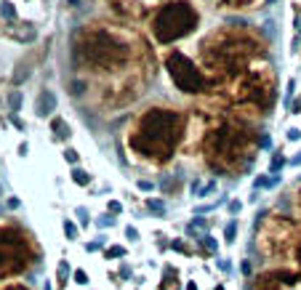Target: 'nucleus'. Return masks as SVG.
<instances>
[{"label":"nucleus","mask_w":301,"mask_h":290,"mask_svg":"<svg viewBox=\"0 0 301 290\" xmlns=\"http://www.w3.org/2000/svg\"><path fill=\"white\" fill-rule=\"evenodd\" d=\"M181 136V115L171 109H152L139 120L131 147L136 152L147 155L149 160H168L173 155L176 144Z\"/></svg>","instance_id":"1"},{"label":"nucleus","mask_w":301,"mask_h":290,"mask_svg":"<svg viewBox=\"0 0 301 290\" xmlns=\"http://www.w3.org/2000/svg\"><path fill=\"white\" fill-rule=\"evenodd\" d=\"M75 51L91 69H112L115 64L126 59V45L107 32H91L83 37V45H77Z\"/></svg>","instance_id":"2"},{"label":"nucleus","mask_w":301,"mask_h":290,"mask_svg":"<svg viewBox=\"0 0 301 290\" xmlns=\"http://www.w3.org/2000/svg\"><path fill=\"white\" fill-rule=\"evenodd\" d=\"M195 24H198L195 8L189 3H184V0H176V3H168L158 14L152 30H155V37H158L160 43H173V40H179V37L189 35V32L195 30Z\"/></svg>","instance_id":"3"},{"label":"nucleus","mask_w":301,"mask_h":290,"mask_svg":"<svg viewBox=\"0 0 301 290\" xmlns=\"http://www.w3.org/2000/svg\"><path fill=\"white\" fill-rule=\"evenodd\" d=\"M245 149V133L237 128H219L208 138V160L213 168L230 170L240 168V157Z\"/></svg>","instance_id":"4"},{"label":"nucleus","mask_w":301,"mask_h":290,"mask_svg":"<svg viewBox=\"0 0 301 290\" xmlns=\"http://www.w3.org/2000/svg\"><path fill=\"white\" fill-rule=\"evenodd\" d=\"M32 261L30 245L24 242V237L14 232V229H0V277H11L27 269Z\"/></svg>","instance_id":"5"},{"label":"nucleus","mask_w":301,"mask_h":290,"mask_svg":"<svg viewBox=\"0 0 301 290\" xmlns=\"http://www.w3.org/2000/svg\"><path fill=\"white\" fill-rule=\"evenodd\" d=\"M166 67H168V75L173 77V83L179 85L184 94H200V91L205 88V80H202L198 67H195L184 54H179V51L168 56Z\"/></svg>","instance_id":"6"},{"label":"nucleus","mask_w":301,"mask_h":290,"mask_svg":"<svg viewBox=\"0 0 301 290\" xmlns=\"http://www.w3.org/2000/svg\"><path fill=\"white\" fill-rule=\"evenodd\" d=\"M293 234H296V224H293L291 219H274L272 224H267L264 237H261V245H264V250L269 256H277L288 248V242H291Z\"/></svg>","instance_id":"7"},{"label":"nucleus","mask_w":301,"mask_h":290,"mask_svg":"<svg viewBox=\"0 0 301 290\" xmlns=\"http://www.w3.org/2000/svg\"><path fill=\"white\" fill-rule=\"evenodd\" d=\"M301 285V274L291 269H272L253 280L251 290H296Z\"/></svg>","instance_id":"8"},{"label":"nucleus","mask_w":301,"mask_h":290,"mask_svg":"<svg viewBox=\"0 0 301 290\" xmlns=\"http://www.w3.org/2000/svg\"><path fill=\"white\" fill-rule=\"evenodd\" d=\"M54 109H56V96L51 94V91H40V96H37V101H35V115L48 117Z\"/></svg>","instance_id":"9"},{"label":"nucleus","mask_w":301,"mask_h":290,"mask_svg":"<svg viewBox=\"0 0 301 290\" xmlns=\"http://www.w3.org/2000/svg\"><path fill=\"white\" fill-rule=\"evenodd\" d=\"M176 277H179V272H176L173 266H166V272H163V285H160V290H179V282H176Z\"/></svg>","instance_id":"10"},{"label":"nucleus","mask_w":301,"mask_h":290,"mask_svg":"<svg viewBox=\"0 0 301 290\" xmlns=\"http://www.w3.org/2000/svg\"><path fill=\"white\" fill-rule=\"evenodd\" d=\"M51 130H54V136H56V138H62V141H67V138L72 136L69 125L64 123V120H59V117H56V120H51Z\"/></svg>","instance_id":"11"},{"label":"nucleus","mask_w":301,"mask_h":290,"mask_svg":"<svg viewBox=\"0 0 301 290\" xmlns=\"http://www.w3.org/2000/svg\"><path fill=\"white\" fill-rule=\"evenodd\" d=\"M69 277H72V272H69V263H67V261H59V269H56V282H59V290H62V288L69 282Z\"/></svg>","instance_id":"12"},{"label":"nucleus","mask_w":301,"mask_h":290,"mask_svg":"<svg viewBox=\"0 0 301 290\" xmlns=\"http://www.w3.org/2000/svg\"><path fill=\"white\" fill-rule=\"evenodd\" d=\"M72 181L80 184V187H86V184H91V173H86L83 168H75L72 170Z\"/></svg>","instance_id":"13"},{"label":"nucleus","mask_w":301,"mask_h":290,"mask_svg":"<svg viewBox=\"0 0 301 290\" xmlns=\"http://www.w3.org/2000/svg\"><path fill=\"white\" fill-rule=\"evenodd\" d=\"M104 258H126V248L123 245H109L104 250Z\"/></svg>","instance_id":"14"},{"label":"nucleus","mask_w":301,"mask_h":290,"mask_svg":"<svg viewBox=\"0 0 301 290\" xmlns=\"http://www.w3.org/2000/svg\"><path fill=\"white\" fill-rule=\"evenodd\" d=\"M198 240L202 242V248H205V250H208V253H216V250H219V245H216V240H213V237H211V234H200V237H198Z\"/></svg>","instance_id":"15"},{"label":"nucleus","mask_w":301,"mask_h":290,"mask_svg":"<svg viewBox=\"0 0 301 290\" xmlns=\"http://www.w3.org/2000/svg\"><path fill=\"white\" fill-rule=\"evenodd\" d=\"M147 208L152 210V213H158V216L166 213V202H163V200H155V197H152V200H147Z\"/></svg>","instance_id":"16"},{"label":"nucleus","mask_w":301,"mask_h":290,"mask_svg":"<svg viewBox=\"0 0 301 290\" xmlns=\"http://www.w3.org/2000/svg\"><path fill=\"white\" fill-rule=\"evenodd\" d=\"M234 234H237V221H230V224H227V229H224V240L230 242V245L234 242Z\"/></svg>","instance_id":"17"},{"label":"nucleus","mask_w":301,"mask_h":290,"mask_svg":"<svg viewBox=\"0 0 301 290\" xmlns=\"http://www.w3.org/2000/svg\"><path fill=\"white\" fill-rule=\"evenodd\" d=\"M96 226H99V229H109V226H115V216H112V213L101 216V219L96 221Z\"/></svg>","instance_id":"18"},{"label":"nucleus","mask_w":301,"mask_h":290,"mask_svg":"<svg viewBox=\"0 0 301 290\" xmlns=\"http://www.w3.org/2000/svg\"><path fill=\"white\" fill-rule=\"evenodd\" d=\"M72 282H77V285H88V274L83 272V269H77V272H72Z\"/></svg>","instance_id":"19"},{"label":"nucleus","mask_w":301,"mask_h":290,"mask_svg":"<svg viewBox=\"0 0 301 290\" xmlns=\"http://www.w3.org/2000/svg\"><path fill=\"white\" fill-rule=\"evenodd\" d=\"M272 184H277V176H272V179L259 176V179H256V189H267V187H272Z\"/></svg>","instance_id":"20"},{"label":"nucleus","mask_w":301,"mask_h":290,"mask_svg":"<svg viewBox=\"0 0 301 290\" xmlns=\"http://www.w3.org/2000/svg\"><path fill=\"white\" fill-rule=\"evenodd\" d=\"M64 234H67L69 240H77V226L72 221H64Z\"/></svg>","instance_id":"21"},{"label":"nucleus","mask_w":301,"mask_h":290,"mask_svg":"<svg viewBox=\"0 0 301 290\" xmlns=\"http://www.w3.org/2000/svg\"><path fill=\"white\" fill-rule=\"evenodd\" d=\"M0 14H3L5 19H14L16 11H14V5H11V3H0Z\"/></svg>","instance_id":"22"},{"label":"nucleus","mask_w":301,"mask_h":290,"mask_svg":"<svg viewBox=\"0 0 301 290\" xmlns=\"http://www.w3.org/2000/svg\"><path fill=\"white\" fill-rule=\"evenodd\" d=\"M293 91H296V83L293 80H288V85H285V107L291 104V98H293Z\"/></svg>","instance_id":"23"},{"label":"nucleus","mask_w":301,"mask_h":290,"mask_svg":"<svg viewBox=\"0 0 301 290\" xmlns=\"http://www.w3.org/2000/svg\"><path fill=\"white\" fill-rule=\"evenodd\" d=\"M109 213H112V216H117V213H123V202L120 200H109Z\"/></svg>","instance_id":"24"},{"label":"nucleus","mask_w":301,"mask_h":290,"mask_svg":"<svg viewBox=\"0 0 301 290\" xmlns=\"http://www.w3.org/2000/svg\"><path fill=\"white\" fill-rule=\"evenodd\" d=\"M11 107H14V109L22 107V94H19V91H14V94H11Z\"/></svg>","instance_id":"25"},{"label":"nucleus","mask_w":301,"mask_h":290,"mask_svg":"<svg viewBox=\"0 0 301 290\" xmlns=\"http://www.w3.org/2000/svg\"><path fill=\"white\" fill-rule=\"evenodd\" d=\"M77 216H80V226H88V210L86 208H77Z\"/></svg>","instance_id":"26"},{"label":"nucleus","mask_w":301,"mask_h":290,"mask_svg":"<svg viewBox=\"0 0 301 290\" xmlns=\"http://www.w3.org/2000/svg\"><path fill=\"white\" fill-rule=\"evenodd\" d=\"M283 165H285V160H283V157L277 155V157H274V160H272V173H277V170L283 168Z\"/></svg>","instance_id":"27"},{"label":"nucleus","mask_w":301,"mask_h":290,"mask_svg":"<svg viewBox=\"0 0 301 290\" xmlns=\"http://www.w3.org/2000/svg\"><path fill=\"white\" fill-rule=\"evenodd\" d=\"M126 234H128V240H131V242L139 240V232H136V226H126Z\"/></svg>","instance_id":"28"},{"label":"nucleus","mask_w":301,"mask_h":290,"mask_svg":"<svg viewBox=\"0 0 301 290\" xmlns=\"http://www.w3.org/2000/svg\"><path fill=\"white\" fill-rule=\"evenodd\" d=\"M213 189H216V184H213V181H211V184H205V187H202L200 192H198V197H208V192H213Z\"/></svg>","instance_id":"29"},{"label":"nucleus","mask_w":301,"mask_h":290,"mask_svg":"<svg viewBox=\"0 0 301 290\" xmlns=\"http://www.w3.org/2000/svg\"><path fill=\"white\" fill-rule=\"evenodd\" d=\"M64 157H67V162H72V165L77 162V152H75V149H67V152H64Z\"/></svg>","instance_id":"30"},{"label":"nucleus","mask_w":301,"mask_h":290,"mask_svg":"<svg viewBox=\"0 0 301 290\" xmlns=\"http://www.w3.org/2000/svg\"><path fill=\"white\" fill-rule=\"evenodd\" d=\"M264 30H267V35H269V37H274V22H272V19H267V22H264Z\"/></svg>","instance_id":"31"},{"label":"nucleus","mask_w":301,"mask_h":290,"mask_svg":"<svg viewBox=\"0 0 301 290\" xmlns=\"http://www.w3.org/2000/svg\"><path fill=\"white\" fill-rule=\"evenodd\" d=\"M216 263H219V269H221V272H230V269H232V263L227 261V258H219Z\"/></svg>","instance_id":"32"},{"label":"nucleus","mask_w":301,"mask_h":290,"mask_svg":"<svg viewBox=\"0 0 301 290\" xmlns=\"http://www.w3.org/2000/svg\"><path fill=\"white\" fill-rule=\"evenodd\" d=\"M288 138H291V141H299V138H301V130H299V128H291V130H288Z\"/></svg>","instance_id":"33"},{"label":"nucleus","mask_w":301,"mask_h":290,"mask_svg":"<svg viewBox=\"0 0 301 290\" xmlns=\"http://www.w3.org/2000/svg\"><path fill=\"white\" fill-rule=\"evenodd\" d=\"M139 189H141V192H152V184H149V181H139Z\"/></svg>","instance_id":"34"},{"label":"nucleus","mask_w":301,"mask_h":290,"mask_svg":"<svg viewBox=\"0 0 301 290\" xmlns=\"http://www.w3.org/2000/svg\"><path fill=\"white\" fill-rule=\"evenodd\" d=\"M101 245H104V237H101V240H99V242H88V245H86V248H88V250H99Z\"/></svg>","instance_id":"35"},{"label":"nucleus","mask_w":301,"mask_h":290,"mask_svg":"<svg viewBox=\"0 0 301 290\" xmlns=\"http://www.w3.org/2000/svg\"><path fill=\"white\" fill-rule=\"evenodd\" d=\"M224 3H227V5H248L251 0H224Z\"/></svg>","instance_id":"36"},{"label":"nucleus","mask_w":301,"mask_h":290,"mask_svg":"<svg viewBox=\"0 0 301 290\" xmlns=\"http://www.w3.org/2000/svg\"><path fill=\"white\" fill-rule=\"evenodd\" d=\"M0 290H30V288H24V285H19V282H16V285H5V288H0Z\"/></svg>","instance_id":"37"},{"label":"nucleus","mask_w":301,"mask_h":290,"mask_svg":"<svg viewBox=\"0 0 301 290\" xmlns=\"http://www.w3.org/2000/svg\"><path fill=\"white\" fill-rule=\"evenodd\" d=\"M237 210H240V202L232 200V202H230V213H237Z\"/></svg>","instance_id":"38"},{"label":"nucleus","mask_w":301,"mask_h":290,"mask_svg":"<svg viewBox=\"0 0 301 290\" xmlns=\"http://www.w3.org/2000/svg\"><path fill=\"white\" fill-rule=\"evenodd\" d=\"M11 123H14V125H16V128H19V130H22V128H24V123H22V120H19V117H16V115H14V117H11Z\"/></svg>","instance_id":"39"},{"label":"nucleus","mask_w":301,"mask_h":290,"mask_svg":"<svg viewBox=\"0 0 301 290\" xmlns=\"http://www.w3.org/2000/svg\"><path fill=\"white\" fill-rule=\"evenodd\" d=\"M291 165H301V155H296V157H293V160H291Z\"/></svg>","instance_id":"40"},{"label":"nucleus","mask_w":301,"mask_h":290,"mask_svg":"<svg viewBox=\"0 0 301 290\" xmlns=\"http://www.w3.org/2000/svg\"><path fill=\"white\" fill-rule=\"evenodd\" d=\"M187 290H198V285H195V282H187Z\"/></svg>","instance_id":"41"},{"label":"nucleus","mask_w":301,"mask_h":290,"mask_svg":"<svg viewBox=\"0 0 301 290\" xmlns=\"http://www.w3.org/2000/svg\"><path fill=\"white\" fill-rule=\"evenodd\" d=\"M296 258H299V266H301V245H299V250H296Z\"/></svg>","instance_id":"42"},{"label":"nucleus","mask_w":301,"mask_h":290,"mask_svg":"<svg viewBox=\"0 0 301 290\" xmlns=\"http://www.w3.org/2000/svg\"><path fill=\"white\" fill-rule=\"evenodd\" d=\"M213 290H224V285H216V288H213Z\"/></svg>","instance_id":"43"},{"label":"nucleus","mask_w":301,"mask_h":290,"mask_svg":"<svg viewBox=\"0 0 301 290\" xmlns=\"http://www.w3.org/2000/svg\"><path fill=\"white\" fill-rule=\"evenodd\" d=\"M299 205H301V200H299Z\"/></svg>","instance_id":"44"}]
</instances>
